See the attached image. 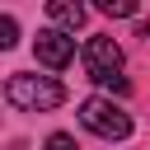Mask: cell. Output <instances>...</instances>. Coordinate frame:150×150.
<instances>
[{"instance_id": "6da1fadb", "label": "cell", "mask_w": 150, "mask_h": 150, "mask_svg": "<svg viewBox=\"0 0 150 150\" xmlns=\"http://www.w3.org/2000/svg\"><path fill=\"white\" fill-rule=\"evenodd\" d=\"M5 98L19 112H52L66 103V84L52 75H9L5 80Z\"/></svg>"}, {"instance_id": "7a4b0ae2", "label": "cell", "mask_w": 150, "mask_h": 150, "mask_svg": "<svg viewBox=\"0 0 150 150\" xmlns=\"http://www.w3.org/2000/svg\"><path fill=\"white\" fill-rule=\"evenodd\" d=\"M84 75H89L94 84L112 89V94H131V80L122 75V47H117L108 33H98V38L84 42Z\"/></svg>"}, {"instance_id": "3957f363", "label": "cell", "mask_w": 150, "mask_h": 150, "mask_svg": "<svg viewBox=\"0 0 150 150\" xmlns=\"http://www.w3.org/2000/svg\"><path fill=\"white\" fill-rule=\"evenodd\" d=\"M80 122H84V131H94V136H103V141H127L131 136V117L112 103V98H84L80 103Z\"/></svg>"}, {"instance_id": "277c9868", "label": "cell", "mask_w": 150, "mask_h": 150, "mask_svg": "<svg viewBox=\"0 0 150 150\" xmlns=\"http://www.w3.org/2000/svg\"><path fill=\"white\" fill-rule=\"evenodd\" d=\"M33 52H38V61H42L47 70H66L70 56H75V38L61 33V28H42L38 42H33Z\"/></svg>"}, {"instance_id": "5b68a950", "label": "cell", "mask_w": 150, "mask_h": 150, "mask_svg": "<svg viewBox=\"0 0 150 150\" xmlns=\"http://www.w3.org/2000/svg\"><path fill=\"white\" fill-rule=\"evenodd\" d=\"M84 14H89V9L75 5V0H52V5H47V19H52L56 28H70V33L84 23Z\"/></svg>"}, {"instance_id": "8992f818", "label": "cell", "mask_w": 150, "mask_h": 150, "mask_svg": "<svg viewBox=\"0 0 150 150\" xmlns=\"http://www.w3.org/2000/svg\"><path fill=\"white\" fill-rule=\"evenodd\" d=\"M98 14H108V19H131L136 5H131V0H98Z\"/></svg>"}, {"instance_id": "52a82bcc", "label": "cell", "mask_w": 150, "mask_h": 150, "mask_svg": "<svg viewBox=\"0 0 150 150\" xmlns=\"http://www.w3.org/2000/svg\"><path fill=\"white\" fill-rule=\"evenodd\" d=\"M47 150H80V145H75L70 131H52V136H47Z\"/></svg>"}, {"instance_id": "ba28073f", "label": "cell", "mask_w": 150, "mask_h": 150, "mask_svg": "<svg viewBox=\"0 0 150 150\" xmlns=\"http://www.w3.org/2000/svg\"><path fill=\"white\" fill-rule=\"evenodd\" d=\"M14 33H19V28H14V19L5 14V19H0V47H14V42H19Z\"/></svg>"}, {"instance_id": "9c48e42d", "label": "cell", "mask_w": 150, "mask_h": 150, "mask_svg": "<svg viewBox=\"0 0 150 150\" xmlns=\"http://www.w3.org/2000/svg\"><path fill=\"white\" fill-rule=\"evenodd\" d=\"M136 38H150V19H141V23H136Z\"/></svg>"}]
</instances>
